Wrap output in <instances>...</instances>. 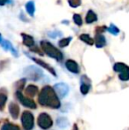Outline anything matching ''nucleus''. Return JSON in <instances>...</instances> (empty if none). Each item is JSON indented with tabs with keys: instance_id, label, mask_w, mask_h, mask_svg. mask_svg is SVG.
<instances>
[{
	"instance_id": "1",
	"label": "nucleus",
	"mask_w": 129,
	"mask_h": 130,
	"mask_svg": "<svg viewBox=\"0 0 129 130\" xmlns=\"http://www.w3.org/2000/svg\"><path fill=\"white\" fill-rule=\"evenodd\" d=\"M38 102L41 105L52 109H59L61 105L59 96L50 86H45L42 89L41 93L38 96Z\"/></svg>"
},
{
	"instance_id": "2",
	"label": "nucleus",
	"mask_w": 129,
	"mask_h": 130,
	"mask_svg": "<svg viewBox=\"0 0 129 130\" xmlns=\"http://www.w3.org/2000/svg\"><path fill=\"white\" fill-rule=\"evenodd\" d=\"M40 43H41L42 50L43 51V52H44L45 54L48 55L50 58L56 59L59 62L62 61L63 58H64L63 53L61 52L59 49L56 48L52 43H50V42H48V41H42Z\"/></svg>"
},
{
	"instance_id": "3",
	"label": "nucleus",
	"mask_w": 129,
	"mask_h": 130,
	"mask_svg": "<svg viewBox=\"0 0 129 130\" xmlns=\"http://www.w3.org/2000/svg\"><path fill=\"white\" fill-rule=\"evenodd\" d=\"M23 74L26 76V78H28V80H34V82L40 80L43 77V71L34 66H29V67H26L23 71Z\"/></svg>"
},
{
	"instance_id": "4",
	"label": "nucleus",
	"mask_w": 129,
	"mask_h": 130,
	"mask_svg": "<svg viewBox=\"0 0 129 130\" xmlns=\"http://www.w3.org/2000/svg\"><path fill=\"white\" fill-rule=\"evenodd\" d=\"M21 123L25 130H32L34 127V116L30 111H25L21 115Z\"/></svg>"
},
{
	"instance_id": "5",
	"label": "nucleus",
	"mask_w": 129,
	"mask_h": 130,
	"mask_svg": "<svg viewBox=\"0 0 129 130\" xmlns=\"http://www.w3.org/2000/svg\"><path fill=\"white\" fill-rule=\"evenodd\" d=\"M37 123H38V126H39L42 129H49L53 125L52 119L50 118V115L45 112L41 113V114L39 115L38 120H37Z\"/></svg>"
},
{
	"instance_id": "6",
	"label": "nucleus",
	"mask_w": 129,
	"mask_h": 130,
	"mask_svg": "<svg viewBox=\"0 0 129 130\" xmlns=\"http://www.w3.org/2000/svg\"><path fill=\"white\" fill-rule=\"evenodd\" d=\"M15 95H16V96H17L18 100L21 102V104H22L23 106L29 108V109H35L36 108V104L34 103V101H33L31 98L24 96L22 95V93H21V91L17 90Z\"/></svg>"
},
{
	"instance_id": "7",
	"label": "nucleus",
	"mask_w": 129,
	"mask_h": 130,
	"mask_svg": "<svg viewBox=\"0 0 129 130\" xmlns=\"http://www.w3.org/2000/svg\"><path fill=\"white\" fill-rule=\"evenodd\" d=\"M55 92L57 93V95L59 96V98H65L67 96V94L69 93V87L67 84L64 83V82H60V83H57L54 85L53 87Z\"/></svg>"
},
{
	"instance_id": "8",
	"label": "nucleus",
	"mask_w": 129,
	"mask_h": 130,
	"mask_svg": "<svg viewBox=\"0 0 129 130\" xmlns=\"http://www.w3.org/2000/svg\"><path fill=\"white\" fill-rule=\"evenodd\" d=\"M91 88V82L86 75H82L81 78V92L82 95H87Z\"/></svg>"
},
{
	"instance_id": "9",
	"label": "nucleus",
	"mask_w": 129,
	"mask_h": 130,
	"mask_svg": "<svg viewBox=\"0 0 129 130\" xmlns=\"http://www.w3.org/2000/svg\"><path fill=\"white\" fill-rule=\"evenodd\" d=\"M0 45H1L2 48H3L5 51H11L14 56L18 57V52H17V51L15 50V48L12 46V43H11L8 40L4 39L1 34H0Z\"/></svg>"
},
{
	"instance_id": "10",
	"label": "nucleus",
	"mask_w": 129,
	"mask_h": 130,
	"mask_svg": "<svg viewBox=\"0 0 129 130\" xmlns=\"http://www.w3.org/2000/svg\"><path fill=\"white\" fill-rule=\"evenodd\" d=\"M30 58H31L33 61L35 62L37 65H39L40 67H42L43 68H45L47 71H49L53 76H57V73H56V71L54 70V68L52 67H50L49 64H47L46 62L43 61V60H41V59H38V58H33V57H30Z\"/></svg>"
},
{
	"instance_id": "11",
	"label": "nucleus",
	"mask_w": 129,
	"mask_h": 130,
	"mask_svg": "<svg viewBox=\"0 0 129 130\" xmlns=\"http://www.w3.org/2000/svg\"><path fill=\"white\" fill-rule=\"evenodd\" d=\"M65 67L68 71H70L72 74H79L80 73V67L77 62L72 59H68L65 61Z\"/></svg>"
},
{
	"instance_id": "12",
	"label": "nucleus",
	"mask_w": 129,
	"mask_h": 130,
	"mask_svg": "<svg viewBox=\"0 0 129 130\" xmlns=\"http://www.w3.org/2000/svg\"><path fill=\"white\" fill-rule=\"evenodd\" d=\"M21 36H22V43L25 46L28 47V48H32L34 46V40L33 36L28 34H25V33H22Z\"/></svg>"
},
{
	"instance_id": "13",
	"label": "nucleus",
	"mask_w": 129,
	"mask_h": 130,
	"mask_svg": "<svg viewBox=\"0 0 129 130\" xmlns=\"http://www.w3.org/2000/svg\"><path fill=\"white\" fill-rule=\"evenodd\" d=\"M9 112H10L11 116L16 120L19 118L20 115V107L16 103H11L9 104Z\"/></svg>"
},
{
	"instance_id": "14",
	"label": "nucleus",
	"mask_w": 129,
	"mask_h": 130,
	"mask_svg": "<svg viewBox=\"0 0 129 130\" xmlns=\"http://www.w3.org/2000/svg\"><path fill=\"white\" fill-rule=\"evenodd\" d=\"M95 44L97 48H103L106 45V39L102 34H96Z\"/></svg>"
},
{
	"instance_id": "15",
	"label": "nucleus",
	"mask_w": 129,
	"mask_h": 130,
	"mask_svg": "<svg viewBox=\"0 0 129 130\" xmlns=\"http://www.w3.org/2000/svg\"><path fill=\"white\" fill-rule=\"evenodd\" d=\"M113 70L118 73L129 72V67L124 63H116L113 66Z\"/></svg>"
},
{
	"instance_id": "16",
	"label": "nucleus",
	"mask_w": 129,
	"mask_h": 130,
	"mask_svg": "<svg viewBox=\"0 0 129 130\" xmlns=\"http://www.w3.org/2000/svg\"><path fill=\"white\" fill-rule=\"evenodd\" d=\"M38 93V88L37 86L34 85H28L26 88V95L29 98H34V96H36V94Z\"/></svg>"
},
{
	"instance_id": "17",
	"label": "nucleus",
	"mask_w": 129,
	"mask_h": 130,
	"mask_svg": "<svg viewBox=\"0 0 129 130\" xmlns=\"http://www.w3.org/2000/svg\"><path fill=\"white\" fill-rule=\"evenodd\" d=\"M85 21H86V22L88 23V24H90V23L95 22V21H97V14H96L92 10H89L88 12H87L86 19H85Z\"/></svg>"
},
{
	"instance_id": "18",
	"label": "nucleus",
	"mask_w": 129,
	"mask_h": 130,
	"mask_svg": "<svg viewBox=\"0 0 129 130\" xmlns=\"http://www.w3.org/2000/svg\"><path fill=\"white\" fill-rule=\"evenodd\" d=\"M69 125V121L65 117H59L57 120V126L60 128H65Z\"/></svg>"
},
{
	"instance_id": "19",
	"label": "nucleus",
	"mask_w": 129,
	"mask_h": 130,
	"mask_svg": "<svg viewBox=\"0 0 129 130\" xmlns=\"http://www.w3.org/2000/svg\"><path fill=\"white\" fill-rule=\"evenodd\" d=\"M80 39L88 45H93L94 43H95V40L92 39L91 36L88 34H81V36H80Z\"/></svg>"
},
{
	"instance_id": "20",
	"label": "nucleus",
	"mask_w": 129,
	"mask_h": 130,
	"mask_svg": "<svg viewBox=\"0 0 129 130\" xmlns=\"http://www.w3.org/2000/svg\"><path fill=\"white\" fill-rule=\"evenodd\" d=\"M26 11L30 16H34V11H35V6H34V1H28L26 4Z\"/></svg>"
},
{
	"instance_id": "21",
	"label": "nucleus",
	"mask_w": 129,
	"mask_h": 130,
	"mask_svg": "<svg viewBox=\"0 0 129 130\" xmlns=\"http://www.w3.org/2000/svg\"><path fill=\"white\" fill-rule=\"evenodd\" d=\"M72 37H66V38H62V39L60 40V41L59 42V46L60 47V48H65V47L68 46L69 43H70V42L72 41Z\"/></svg>"
},
{
	"instance_id": "22",
	"label": "nucleus",
	"mask_w": 129,
	"mask_h": 130,
	"mask_svg": "<svg viewBox=\"0 0 129 130\" xmlns=\"http://www.w3.org/2000/svg\"><path fill=\"white\" fill-rule=\"evenodd\" d=\"M1 130H21L20 127L17 125H14V124L11 123H5V125H3Z\"/></svg>"
},
{
	"instance_id": "23",
	"label": "nucleus",
	"mask_w": 129,
	"mask_h": 130,
	"mask_svg": "<svg viewBox=\"0 0 129 130\" xmlns=\"http://www.w3.org/2000/svg\"><path fill=\"white\" fill-rule=\"evenodd\" d=\"M107 30L110 33V34L114 35V36H117V35L119 34V29L118 27H116L114 24H110V27H107Z\"/></svg>"
},
{
	"instance_id": "24",
	"label": "nucleus",
	"mask_w": 129,
	"mask_h": 130,
	"mask_svg": "<svg viewBox=\"0 0 129 130\" xmlns=\"http://www.w3.org/2000/svg\"><path fill=\"white\" fill-rule=\"evenodd\" d=\"M72 20H73V22L75 23L77 26H81L83 23L82 21V18H81V16L80 15V14H73V17H72Z\"/></svg>"
},
{
	"instance_id": "25",
	"label": "nucleus",
	"mask_w": 129,
	"mask_h": 130,
	"mask_svg": "<svg viewBox=\"0 0 129 130\" xmlns=\"http://www.w3.org/2000/svg\"><path fill=\"white\" fill-rule=\"evenodd\" d=\"M7 100V96L5 94H2L0 93V110H3L4 107H5V102Z\"/></svg>"
},
{
	"instance_id": "26",
	"label": "nucleus",
	"mask_w": 129,
	"mask_h": 130,
	"mask_svg": "<svg viewBox=\"0 0 129 130\" xmlns=\"http://www.w3.org/2000/svg\"><path fill=\"white\" fill-rule=\"evenodd\" d=\"M68 4L72 8H77L81 5V0H68Z\"/></svg>"
},
{
	"instance_id": "27",
	"label": "nucleus",
	"mask_w": 129,
	"mask_h": 130,
	"mask_svg": "<svg viewBox=\"0 0 129 130\" xmlns=\"http://www.w3.org/2000/svg\"><path fill=\"white\" fill-rule=\"evenodd\" d=\"M25 83H26V79H21V80H19V82L16 83L17 90H19V91L22 90L23 88H24V86H25Z\"/></svg>"
},
{
	"instance_id": "28",
	"label": "nucleus",
	"mask_w": 129,
	"mask_h": 130,
	"mask_svg": "<svg viewBox=\"0 0 129 130\" xmlns=\"http://www.w3.org/2000/svg\"><path fill=\"white\" fill-rule=\"evenodd\" d=\"M119 78L123 82H126L129 80V72H124V73H120L119 75Z\"/></svg>"
},
{
	"instance_id": "29",
	"label": "nucleus",
	"mask_w": 129,
	"mask_h": 130,
	"mask_svg": "<svg viewBox=\"0 0 129 130\" xmlns=\"http://www.w3.org/2000/svg\"><path fill=\"white\" fill-rule=\"evenodd\" d=\"M48 35L50 36V37H51V38H56V37H58V36H62V35H63V34L60 32V31L55 30V31H53V32H50Z\"/></svg>"
},
{
	"instance_id": "30",
	"label": "nucleus",
	"mask_w": 129,
	"mask_h": 130,
	"mask_svg": "<svg viewBox=\"0 0 129 130\" xmlns=\"http://www.w3.org/2000/svg\"><path fill=\"white\" fill-rule=\"evenodd\" d=\"M105 30H107V27H105V26L97 27V28H96V34H102V33H103Z\"/></svg>"
},
{
	"instance_id": "31",
	"label": "nucleus",
	"mask_w": 129,
	"mask_h": 130,
	"mask_svg": "<svg viewBox=\"0 0 129 130\" xmlns=\"http://www.w3.org/2000/svg\"><path fill=\"white\" fill-rule=\"evenodd\" d=\"M9 0H0V5H5L6 3H8Z\"/></svg>"
},
{
	"instance_id": "32",
	"label": "nucleus",
	"mask_w": 129,
	"mask_h": 130,
	"mask_svg": "<svg viewBox=\"0 0 129 130\" xmlns=\"http://www.w3.org/2000/svg\"><path fill=\"white\" fill-rule=\"evenodd\" d=\"M72 130H78V126L76 125V124H74L73 125V127H72Z\"/></svg>"
}]
</instances>
